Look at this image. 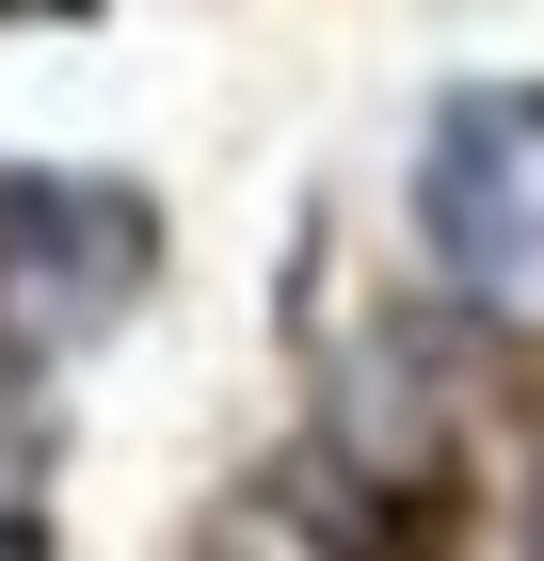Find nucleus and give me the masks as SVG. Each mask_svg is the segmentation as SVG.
Masks as SVG:
<instances>
[{
	"label": "nucleus",
	"instance_id": "obj_1",
	"mask_svg": "<svg viewBox=\"0 0 544 561\" xmlns=\"http://www.w3.org/2000/svg\"><path fill=\"white\" fill-rule=\"evenodd\" d=\"M417 241L481 321H544V81H481L417 145Z\"/></svg>",
	"mask_w": 544,
	"mask_h": 561
},
{
	"label": "nucleus",
	"instance_id": "obj_2",
	"mask_svg": "<svg viewBox=\"0 0 544 561\" xmlns=\"http://www.w3.org/2000/svg\"><path fill=\"white\" fill-rule=\"evenodd\" d=\"M0 257L33 273V321H81L96 289H128V257H144V225H128V193H65V176H0Z\"/></svg>",
	"mask_w": 544,
	"mask_h": 561
}]
</instances>
